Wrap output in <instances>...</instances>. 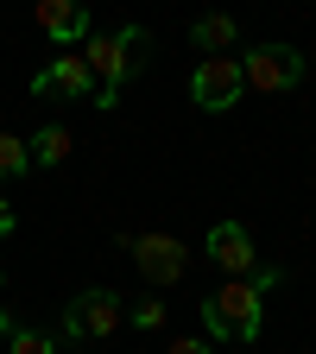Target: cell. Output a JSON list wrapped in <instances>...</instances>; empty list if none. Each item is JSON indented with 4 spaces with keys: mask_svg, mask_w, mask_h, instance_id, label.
<instances>
[{
    "mask_svg": "<svg viewBox=\"0 0 316 354\" xmlns=\"http://www.w3.org/2000/svg\"><path fill=\"white\" fill-rule=\"evenodd\" d=\"M82 44H89L82 64L95 76V108H120V82L140 76V64H146V32L120 26V32H89Z\"/></svg>",
    "mask_w": 316,
    "mask_h": 354,
    "instance_id": "1",
    "label": "cell"
},
{
    "mask_svg": "<svg viewBox=\"0 0 316 354\" xmlns=\"http://www.w3.org/2000/svg\"><path fill=\"white\" fill-rule=\"evenodd\" d=\"M259 323H266V285H253V279H228L221 291L203 297L209 342H253Z\"/></svg>",
    "mask_w": 316,
    "mask_h": 354,
    "instance_id": "2",
    "label": "cell"
},
{
    "mask_svg": "<svg viewBox=\"0 0 316 354\" xmlns=\"http://www.w3.org/2000/svg\"><path fill=\"white\" fill-rule=\"evenodd\" d=\"M120 323H127V304H120V291H108V285L76 291V297L64 304V335H76V342H108Z\"/></svg>",
    "mask_w": 316,
    "mask_h": 354,
    "instance_id": "3",
    "label": "cell"
},
{
    "mask_svg": "<svg viewBox=\"0 0 316 354\" xmlns=\"http://www.w3.org/2000/svg\"><path fill=\"white\" fill-rule=\"evenodd\" d=\"M241 82L253 95H285V88L304 82V51H291V44H253L247 64H241Z\"/></svg>",
    "mask_w": 316,
    "mask_h": 354,
    "instance_id": "4",
    "label": "cell"
},
{
    "mask_svg": "<svg viewBox=\"0 0 316 354\" xmlns=\"http://www.w3.org/2000/svg\"><path fill=\"white\" fill-rule=\"evenodd\" d=\"M241 57H228V51H221V57H203L196 70H190V102L203 108V114H228L234 102H241Z\"/></svg>",
    "mask_w": 316,
    "mask_h": 354,
    "instance_id": "5",
    "label": "cell"
},
{
    "mask_svg": "<svg viewBox=\"0 0 316 354\" xmlns=\"http://www.w3.org/2000/svg\"><path fill=\"white\" fill-rule=\"evenodd\" d=\"M127 253L140 266V279H152V285H177L190 272V247L177 234H140V241H127Z\"/></svg>",
    "mask_w": 316,
    "mask_h": 354,
    "instance_id": "6",
    "label": "cell"
},
{
    "mask_svg": "<svg viewBox=\"0 0 316 354\" xmlns=\"http://www.w3.org/2000/svg\"><path fill=\"white\" fill-rule=\"evenodd\" d=\"M89 82H95V76H89V64H82V51H57V64H44L38 76H32V95L38 102H89Z\"/></svg>",
    "mask_w": 316,
    "mask_h": 354,
    "instance_id": "7",
    "label": "cell"
},
{
    "mask_svg": "<svg viewBox=\"0 0 316 354\" xmlns=\"http://www.w3.org/2000/svg\"><path fill=\"white\" fill-rule=\"evenodd\" d=\"M209 259H215L228 279H247L253 266H259V253H253V234L241 228V221H215V228H209Z\"/></svg>",
    "mask_w": 316,
    "mask_h": 354,
    "instance_id": "8",
    "label": "cell"
},
{
    "mask_svg": "<svg viewBox=\"0 0 316 354\" xmlns=\"http://www.w3.org/2000/svg\"><path fill=\"white\" fill-rule=\"evenodd\" d=\"M38 32L51 38V44H82L89 38V7L82 0H38Z\"/></svg>",
    "mask_w": 316,
    "mask_h": 354,
    "instance_id": "9",
    "label": "cell"
},
{
    "mask_svg": "<svg viewBox=\"0 0 316 354\" xmlns=\"http://www.w3.org/2000/svg\"><path fill=\"white\" fill-rule=\"evenodd\" d=\"M190 44H196V51H209V57H221L228 44H241V19H228V13H203V19L190 26Z\"/></svg>",
    "mask_w": 316,
    "mask_h": 354,
    "instance_id": "10",
    "label": "cell"
},
{
    "mask_svg": "<svg viewBox=\"0 0 316 354\" xmlns=\"http://www.w3.org/2000/svg\"><path fill=\"white\" fill-rule=\"evenodd\" d=\"M26 152H32V165H64L70 158V127H38V140H26Z\"/></svg>",
    "mask_w": 316,
    "mask_h": 354,
    "instance_id": "11",
    "label": "cell"
},
{
    "mask_svg": "<svg viewBox=\"0 0 316 354\" xmlns=\"http://www.w3.org/2000/svg\"><path fill=\"white\" fill-rule=\"evenodd\" d=\"M19 171H32V152H26V140H19V133H0V184H13Z\"/></svg>",
    "mask_w": 316,
    "mask_h": 354,
    "instance_id": "12",
    "label": "cell"
},
{
    "mask_svg": "<svg viewBox=\"0 0 316 354\" xmlns=\"http://www.w3.org/2000/svg\"><path fill=\"white\" fill-rule=\"evenodd\" d=\"M7 354H57V348H51V335H32V329H13V335H7Z\"/></svg>",
    "mask_w": 316,
    "mask_h": 354,
    "instance_id": "13",
    "label": "cell"
},
{
    "mask_svg": "<svg viewBox=\"0 0 316 354\" xmlns=\"http://www.w3.org/2000/svg\"><path fill=\"white\" fill-rule=\"evenodd\" d=\"M127 317H133V323H140V329H158V323H165V304H152V297H146V304H133V310H127Z\"/></svg>",
    "mask_w": 316,
    "mask_h": 354,
    "instance_id": "14",
    "label": "cell"
},
{
    "mask_svg": "<svg viewBox=\"0 0 316 354\" xmlns=\"http://www.w3.org/2000/svg\"><path fill=\"white\" fill-rule=\"evenodd\" d=\"M165 354H215V342H190V335H184V342H171Z\"/></svg>",
    "mask_w": 316,
    "mask_h": 354,
    "instance_id": "15",
    "label": "cell"
},
{
    "mask_svg": "<svg viewBox=\"0 0 316 354\" xmlns=\"http://www.w3.org/2000/svg\"><path fill=\"white\" fill-rule=\"evenodd\" d=\"M19 228V215H13V203H0V234H13Z\"/></svg>",
    "mask_w": 316,
    "mask_h": 354,
    "instance_id": "16",
    "label": "cell"
}]
</instances>
